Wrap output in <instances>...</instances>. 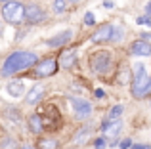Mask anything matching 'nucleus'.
<instances>
[{
    "label": "nucleus",
    "instance_id": "obj_1",
    "mask_svg": "<svg viewBox=\"0 0 151 149\" xmlns=\"http://www.w3.org/2000/svg\"><path fill=\"white\" fill-rule=\"evenodd\" d=\"M38 57L37 54L27 52V50H17V52H12L10 56L6 57V61L2 63V71L0 74L2 77H12L17 71H23V69H29L33 65H37Z\"/></svg>",
    "mask_w": 151,
    "mask_h": 149
},
{
    "label": "nucleus",
    "instance_id": "obj_2",
    "mask_svg": "<svg viewBox=\"0 0 151 149\" xmlns=\"http://www.w3.org/2000/svg\"><path fill=\"white\" fill-rule=\"evenodd\" d=\"M2 15L8 23H19L23 17H25V6L17 0H12V2H6L2 6Z\"/></svg>",
    "mask_w": 151,
    "mask_h": 149
},
{
    "label": "nucleus",
    "instance_id": "obj_3",
    "mask_svg": "<svg viewBox=\"0 0 151 149\" xmlns=\"http://www.w3.org/2000/svg\"><path fill=\"white\" fill-rule=\"evenodd\" d=\"M149 92H151V77L147 74V71H145L144 74L134 78L132 94H134V97H144V96H147Z\"/></svg>",
    "mask_w": 151,
    "mask_h": 149
},
{
    "label": "nucleus",
    "instance_id": "obj_4",
    "mask_svg": "<svg viewBox=\"0 0 151 149\" xmlns=\"http://www.w3.org/2000/svg\"><path fill=\"white\" fill-rule=\"evenodd\" d=\"M90 65H92V69L96 73H107L111 67V54L109 52H96L92 56V59H90Z\"/></svg>",
    "mask_w": 151,
    "mask_h": 149
},
{
    "label": "nucleus",
    "instance_id": "obj_5",
    "mask_svg": "<svg viewBox=\"0 0 151 149\" xmlns=\"http://www.w3.org/2000/svg\"><path fill=\"white\" fill-rule=\"evenodd\" d=\"M44 17H46L44 10H42L40 6H37V4H31V6L25 8V19L31 25H37V23L44 21Z\"/></svg>",
    "mask_w": 151,
    "mask_h": 149
},
{
    "label": "nucleus",
    "instance_id": "obj_6",
    "mask_svg": "<svg viewBox=\"0 0 151 149\" xmlns=\"http://www.w3.org/2000/svg\"><path fill=\"white\" fill-rule=\"evenodd\" d=\"M71 105H73V111H75V115H77L78 119H86V117H90V113H92V105H90V101H86V100L75 97V100H71Z\"/></svg>",
    "mask_w": 151,
    "mask_h": 149
},
{
    "label": "nucleus",
    "instance_id": "obj_7",
    "mask_svg": "<svg viewBox=\"0 0 151 149\" xmlns=\"http://www.w3.org/2000/svg\"><path fill=\"white\" fill-rule=\"evenodd\" d=\"M55 69H58V63H55V59H42L40 63L37 61V67H35V73H37V77H50V74L55 73Z\"/></svg>",
    "mask_w": 151,
    "mask_h": 149
},
{
    "label": "nucleus",
    "instance_id": "obj_8",
    "mask_svg": "<svg viewBox=\"0 0 151 149\" xmlns=\"http://www.w3.org/2000/svg\"><path fill=\"white\" fill-rule=\"evenodd\" d=\"M111 33H113V25H101L100 29L92 34L90 40L92 42H107V40H111Z\"/></svg>",
    "mask_w": 151,
    "mask_h": 149
},
{
    "label": "nucleus",
    "instance_id": "obj_9",
    "mask_svg": "<svg viewBox=\"0 0 151 149\" xmlns=\"http://www.w3.org/2000/svg\"><path fill=\"white\" fill-rule=\"evenodd\" d=\"M71 37H73V33H71V31H63V33L55 34L54 38H50V40H46V44H48L50 48H59V46L67 44V42L71 40Z\"/></svg>",
    "mask_w": 151,
    "mask_h": 149
},
{
    "label": "nucleus",
    "instance_id": "obj_10",
    "mask_svg": "<svg viewBox=\"0 0 151 149\" xmlns=\"http://www.w3.org/2000/svg\"><path fill=\"white\" fill-rule=\"evenodd\" d=\"M130 52H132V56H151V44L145 40H136Z\"/></svg>",
    "mask_w": 151,
    "mask_h": 149
},
{
    "label": "nucleus",
    "instance_id": "obj_11",
    "mask_svg": "<svg viewBox=\"0 0 151 149\" xmlns=\"http://www.w3.org/2000/svg\"><path fill=\"white\" fill-rule=\"evenodd\" d=\"M122 128V122L121 120H107L105 124H103V132H105V136H109V138H115V136L121 132Z\"/></svg>",
    "mask_w": 151,
    "mask_h": 149
},
{
    "label": "nucleus",
    "instance_id": "obj_12",
    "mask_svg": "<svg viewBox=\"0 0 151 149\" xmlns=\"http://www.w3.org/2000/svg\"><path fill=\"white\" fill-rule=\"evenodd\" d=\"M42 92H44V88H42L40 84L33 86V88H31V92L27 94L25 101H27L29 105H35V103H38V101H40V97H42Z\"/></svg>",
    "mask_w": 151,
    "mask_h": 149
},
{
    "label": "nucleus",
    "instance_id": "obj_13",
    "mask_svg": "<svg viewBox=\"0 0 151 149\" xmlns=\"http://www.w3.org/2000/svg\"><path fill=\"white\" fill-rule=\"evenodd\" d=\"M75 61H77V50H67V52H63L61 57H59V63H61V67H65V69L73 67Z\"/></svg>",
    "mask_w": 151,
    "mask_h": 149
},
{
    "label": "nucleus",
    "instance_id": "obj_14",
    "mask_svg": "<svg viewBox=\"0 0 151 149\" xmlns=\"http://www.w3.org/2000/svg\"><path fill=\"white\" fill-rule=\"evenodd\" d=\"M6 90H8V94H10L12 97H19V96H23V92H25V84H23L21 80L10 82V84L6 86Z\"/></svg>",
    "mask_w": 151,
    "mask_h": 149
},
{
    "label": "nucleus",
    "instance_id": "obj_15",
    "mask_svg": "<svg viewBox=\"0 0 151 149\" xmlns=\"http://www.w3.org/2000/svg\"><path fill=\"white\" fill-rule=\"evenodd\" d=\"M88 136H90V130H88V128H81V130L73 136V143H75V145H82V143L88 140Z\"/></svg>",
    "mask_w": 151,
    "mask_h": 149
},
{
    "label": "nucleus",
    "instance_id": "obj_16",
    "mask_svg": "<svg viewBox=\"0 0 151 149\" xmlns=\"http://www.w3.org/2000/svg\"><path fill=\"white\" fill-rule=\"evenodd\" d=\"M29 126H31V130H33V134H40V132H42L40 117H38V115H31L29 117Z\"/></svg>",
    "mask_w": 151,
    "mask_h": 149
},
{
    "label": "nucleus",
    "instance_id": "obj_17",
    "mask_svg": "<svg viewBox=\"0 0 151 149\" xmlns=\"http://www.w3.org/2000/svg\"><path fill=\"white\" fill-rule=\"evenodd\" d=\"M122 34H124V29H122L121 25H113V33H111V40L119 42L122 38Z\"/></svg>",
    "mask_w": 151,
    "mask_h": 149
},
{
    "label": "nucleus",
    "instance_id": "obj_18",
    "mask_svg": "<svg viewBox=\"0 0 151 149\" xmlns=\"http://www.w3.org/2000/svg\"><path fill=\"white\" fill-rule=\"evenodd\" d=\"M67 10V0H54V11L55 14H63Z\"/></svg>",
    "mask_w": 151,
    "mask_h": 149
},
{
    "label": "nucleus",
    "instance_id": "obj_19",
    "mask_svg": "<svg viewBox=\"0 0 151 149\" xmlns=\"http://www.w3.org/2000/svg\"><path fill=\"white\" fill-rule=\"evenodd\" d=\"M121 115H122V105H115L109 111V120H117Z\"/></svg>",
    "mask_w": 151,
    "mask_h": 149
},
{
    "label": "nucleus",
    "instance_id": "obj_20",
    "mask_svg": "<svg viewBox=\"0 0 151 149\" xmlns=\"http://www.w3.org/2000/svg\"><path fill=\"white\" fill-rule=\"evenodd\" d=\"M38 147L40 149H55L58 147V142H55V140H40Z\"/></svg>",
    "mask_w": 151,
    "mask_h": 149
},
{
    "label": "nucleus",
    "instance_id": "obj_21",
    "mask_svg": "<svg viewBox=\"0 0 151 149\" xmlns=\"http://www.w3.org/2000/svg\"><path fill=\"white\" fill-rule=\"evenodd\" d=\"M0 147H2V149H15V147H17V143H15L14 140L8 138V140H2V142H0Z\"/></svg>",
    "mask_w": 151,
    "mask_h": 149
},
{
    "label": "nucleus",
    "instance_id": "obj_22",
    "mask_svg": "<svg viewBox=\"0 0 151 149\" xmlns=\"http://www.w3.org/2000/svg\"><path fill=\"white\" fill-rule=\"evenodd\" d=\"M6 115H10L12 120H21V117H19V111H15V109H6Z\"/></svg>",
    "mask_w": 151,
    "mask_h": 149
},
{
    "label": "nucleus",
    "instance_id": "obj_23",
    "mask_svg": "<svg viewBox=\"0 0 151 149\" xmlns=\"http://www.w3.org/2000/svg\"><path fill=\"white\" fill-rule=\"evenodd\" d=\"M84 23H86V25H94V23H96V17H94L92 11H88V14L84 15Z\"/></svg>",
    "mask_w": 151,
    "mask_h": 149
},
{
    "label": "nucleus",
    "instance_id": "obj_24",
    "mask_svg": "<svg viewBox=\"0 0 151 149\" xmlns=\"http://www.w3.org/2000/svg\"><path fill=\"white\" fill-rule=\"evenodd\" d=\"M138 23H140V25L151 27V17H149V15H145V17H138Z\"/></svg>",
    "mask_w": 151,
    "mask_h": 149
},
{
    "label": "nucleus",
    "instance_id": "obj_25",
    "mask_svg": "<svg viewBox=\"0 0 151 149\" xmlns=\"http://www.w3.org/2000/svg\"><path fill=\"white\" fill-rule=\"evenodd\" d=\"M94 147H96V149H105V140H103V138H98L96 142H94Z\"/></svg>",
    "mask_w": 151,
    "mask_h": 149
},
{
    "label": "nucleus",
    "instance_id": "obj_26",
    "mask_svg": "<svg viewBox=\"0 0 151 149\" xmlns=\"http://www.w3.org/2000/svg\"><path fill=\"white\" fill-rule=\"evenodd\" d=\"M130 145H132L130 140H122V142H121V149H130Z\"/></svg>",
    "mask_w": 151,
    "mask_h": 149
},
{
    "label": "nucleus",
    "instance_id": "obj_27",
    "mask_svg": "<svg viewBox=\"0 0 151 149\" xmlns=\"http://www.w3.org/2000/svg\"><path fill=\"white\" fill-rule=\"evenodd\" d=\"M132 149H151L149 145H144V143H136V145H132Z\"/></svg>",
    "mask_w": 151,
    "mask_h": 149
},
{
    "label": "nucleus",
    "instance_id": "obj_28",
    "mask_svg": "<svg viewBox=\"0 0 151 149\" xmlns=\"http://www.w3.org/2000/svg\"><path fill=\"white\" fill-rule=\"evenodd\" d=\"M145 14L151 15V2H147V6H145Z\"/></svg>",
    "mask_w": 151,
    "mask_h": 149
},
{
    "label": "nucleus",
    "instance_id": "obj_29",
    "mask_svg": "<svg viewBox=\"0 0 151 149\" xmlns=\"http://www.w3.org/2000/svg\"><path fill=\"white\" fill-rule=\"evenodd\" d=\"M103 6H105V8H113V2H111V0H105V2H103Z\"/></svg>",
    "mask_w": 151,
    "mask_h": 149
},
{
    "label": "nucleus",
    "instance_id": "obj_30",
    "mask_svg": "<svg viewBox=\"0 0 151 149\" xmlns=\"http://www.w3.org/2000/svg\"><path fill=\"white\" fill-rule=\"evenodd\" d=\"M96 96H98V97H103L105 94H103V90H96Z\"/></svg>",
    "mask_w": 151,
    "mask_h": 149
},
{
    "label": "nucleus",
    "instance_id": "obj_31",
    "mask_svg": "<svg viewBox=\"0 0 151 149\" xmlns=\"http://www.w3.org/2000/svg\"><path fill=\"white\" fill-rule=\"evenodd\" d=\"M67 2H73V4H77V2H81V0H67Z\"/></svg>",
    "mask_w": 151,
    "mask_h": 149
},
{
    "label": "nucleus",
    "instance_id": "obj_32",
    "mask_svg": "<svg viewBox=\"0 0 151 149\" xmlns=\"http://www.w3.org/2000/svg\"><path fill=\"white\" fill-rule=\"evenodd\" d=\"M6 2H12V0H0V4H6Z\"/></svg>",
    "mask_w": 151,
    "mask_h": 149
},
{
    "label": "nucleus",
    "instance_id": "obj_33",
    "mask_svg": "<svg viewBox=\"0 0 151 149\" xmlns=\"http://www.w3.org/2000/svg\"><path fill=\"white\" fill-rule=\"evenodd\" d=\"M21 149H33V147H31V145H23Z\"/></svg>",
    "mask_w": 151,
    "mask_h": 149
}]
</instances>
